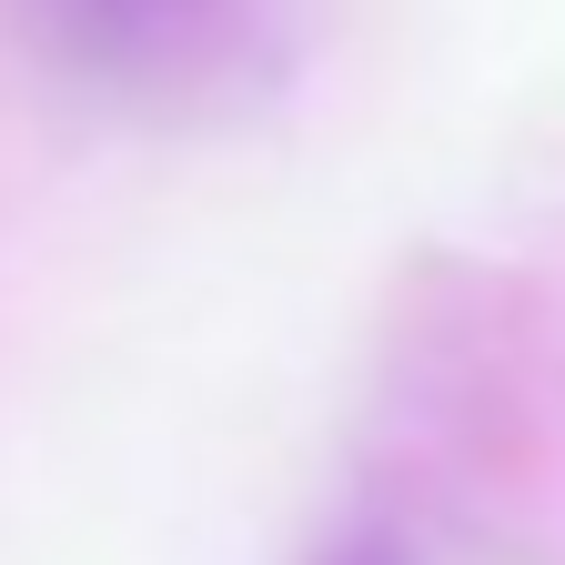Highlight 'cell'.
I'll return each instance as SVG.
<instances>
[{
    "instance_id": "cell-1",
    "label": "cell",
    "mask_w": 565,
    "mask_h": 565,
    "mask_svg": "<svg viewBox=\"0 0 565 565\" xmlns=\"http://www.w3.org/2000/svg\"><path fill=\"white\" fill-rule=\"evenodd\" d=\"M71 82L131 111H233L273 71V0H31Z\"/></svg>"
},
{
    "instance_id": "cell-2",
    "label": "cell",
    "mask_w": 565,
    "mask_h": 565,
    "mask_svg": "<svg viewBox=\"0 0 565 565\" xmlns=\"http://www.w3.org/2000/svg\"><path fill=\"white\" fill-rule=\"evenodd\" d=\"M303 565H424V535H414L394 505H343V515L303 545Z\"/></svg>"
}]
</instances>
